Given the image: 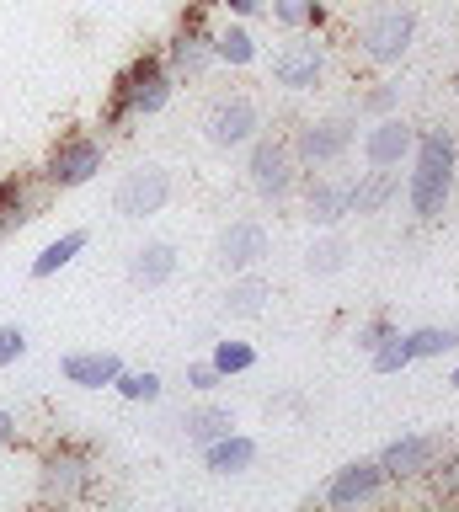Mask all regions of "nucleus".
<instances>
[{
  "label": "nucleus",
  "instance_id": "nucleus-1",
  "mask_svg": "<svg viewBox=\"0 0 459 512\" xmlns=\"http://www.w3.org/2000/svg\"><path fill=\"white\" fill-rule=\"evenodd\" d=\"M406 208H411V219H422V224H433L449 214V203H454V187H459V144L449 128H417V150H411L406 160Z\"/></svg>",
  "mask_w": 459,
  "mask_h": 512
},
{
  "label": "nucleus",
  "instance_id": "nucleus-2",
  "mask_svg": "<svg viewBox=\"0 0 459 512\" xmlns=\"http://www.w3.org/2000/svg\"><path fill=\"white\" fill-rule=\"evenodd\" d=\"M171 96H177V80H171L166 59L161 54H134L118 70V80H113L102 128H123V123H139V118H161V112L171 107Z\"/></svg>",
  "mask_w": 459,
  "mask_h": 512
},
{
  "label": "nucleus",
  "instance_id": "nucleus-3",
  "mask_svg": "<svg viewBox=\"0 0 459 512\" xmlns=\"http://www.w3.org/2000/svg\"><path fill=\"white\" fill-rule=\"evenodd\" d=\"M417 27H422V16L411 0H369V11L353 22V48L374 70H395L417 48Z\"/></svg>",
  "mask_w": 459,
  "mask_h": 512
},
{
  "label": "nucleus",
  "instance_id": "nucleus-4",
  "mask_svg": "<svg viewBox=\"0 0 459 512\" xmlns=\"http://www.w3.org/2000/svg\"><path fill=\"white\" fill-rule=\"evenodd\" d=\"M299 176H305V166L294 160L289 139L257 134L246 144V182H251V192H257L262 203H289L299 192Z\"/></svg>",
  "mask_w": 459,
  "mask_h": 512
},
{
  "label": "nucleus",
  "instance_id": "nucleus-5",
  "mask_svg": "<svg viewBox=\"0 0 459 512\" xmlns=\"http://www.w3.org/2000/svg\"><path fill=\"white\" fill-rule=\"evenodd\" d=\"M353 144H358V112H331V118L299 123L289 150L305 171H321V166H337V160L353 155Z\"/></svg>",
  "mask_w": 459,
  "mask_h": 512
},
{
  "label": "nucleus",
  "instance_id": "nucleus-6",
  "mask_svg": "<svg viewBox=\"0 0 459 512\" xmlns=\"http://www.w3.org/2000/svg\"><path fill=\"white\" fill-rule=\"evenodd\" d=\"M331 70V54H326V43L315 38V32H289L278 48H273V59H267V75H273V86L283 91H315L326 80Z\"/></svg>",
  "mask_w": 459,
  "mask_h": 512
},
{
  "label": "nucleus",
  "instance_id": "nucleus-7",
  "mask_svg": "<svg viewBox=\"0 0 459 512\" xmlns=\"http://www.w3.org/2000/svg\"><path fill=\"white\" fill-rule=\"evenodd\" d=\"M102 166H107V144L97 134H65L49 150V160H43V187L75 192V187H86Z\"/></svg>",
  "mask_w": 459,
  "mask_h": 512
},
{
  "label": "nucleus",
  "instance_id": "nucleus-8",
  "mask_svg": "<svg viewBox=\"0 0 459 512\" xmlns=\"http://www.w3.org/2000/svg\"><path fill=\"white\" fill-rule=\"evenodd\" d=\"M97 480V464H91L86 448H49L38 459V496L43 502H81Z\"/></svg>",
  "mask_w": 459,
  "mask_h": 512
},
{
  "label": "nucleus",
  "instance_id": "nucleus-9",
  "mask_svg": "<svg viewBox=\"0 0 459 512\" xmlns=\"http://www.w3.org/2000/svg\"><path fill=\"white\" fill-rule=\"evenodd\" d=\"M166 203H171V171L155 166V160L123 171L118 187H113V214H123V219H150V214H161Z\"/></svg>",
  "mask_w": 459,
  "mask_h": 512
},
{
  "label": "nucleus",
  "instance_id": "nucleus-10",
  "mask_svg": "<svg viewBox=\"0 0 459 512\" xmlns=\"http://www.w3.org/2000/svg\"><path fill=\"white\" fill-rule=\"evenodd\" d=\"M262 134V107L251 96H219V102L203 112V139L214 150H246L251 139Z\"/></svg>",
  "mask_w": 459,
  "mask_h": 512
},
{
  "label": "nucleus",
  "instance_id": "nucleus-11",
  "mask_svg": "<svg viewBox=\"0 0 459 512\" xmlns=\"http://www.w3.org/2000/svg\"><path fill=\"white\" fill-rule=\"evenodd\" d=\"M267 256H273V235H267V224L262 219H230L225 230H219L214 240V267L225 272H251V267H262Z\"/></svg>",
  "mask_w": 459,
  "mask_h": 512
},
{
  "label": "nucleus",
  "instance_id": "nucleus-12",
  "mask_svg": "<svg viewBox=\"0 0 459 512\" xmlns=\"http://www.w3.org/2000/svg\"><path fill=\"white\" fill-rule=\"evenodd\" d=\"M438 454H443L438 432H401V438H390L374 459H379V470H385V480H422L438 464Z\"/></svg>",
  "mask_w": 459,
  "mask_h": 512
},
{
  "label": "nucleus",
  "instance_id": "nucleus-13",
  "mask_svg": "<svg viewBox=\"0 0 459 512\" xmlns=\"http://www.w3.org/2000/svg\"><path fill=\"white\" fill-rule=\"evenodd\" d=\"M385 470H379V459H347L342 470H331L326 480V491H321V502L326 507H363V502H379L385 496Z\"/></svg>",
  "mask_w": 459,
  "mask_h": 512
},
{
  "label": "nucleus",
  "instance_id": "nucleus-14",
  "mask_svg": "<svg viewBox=\"0 0 459 512\" xmlns=\"http://www.w3.org/2000/svg\"><path fill=\"white\" fill-rule=\"evenodd\" d=\"M166 70H171V80H187V86H193V80H203L214 70V32L203 27V22H182L177 32H171V43H166Z\"/></svg>",
  "mask_w": 459,
  "mask_h": 512
},
{
  "label": "nucleus",
  "instance_id": "nucleus-15",
  "mask_svg": "<svg viewBox=\"0 0 459 512\" xmlns=\"http://www.w3.org/2000/svg\"><path fill=\"white\" fill-rule=\"evenodd\" d=\"M411 150H417V123H406L401 112L390 118H374L363 128V166H385V171H401Z\"/></svg>",
  "mask_w": 459,
  "mask_h": 512
},
{
  "label": "nucleus",
  "instance_id": "nucleus-16",
  "mask_svg": "<svg viewBox=\"0 0 459 512\" xmlns=\"http://www.w3.org/2000/svg\"><path fill=\"white\" fill-rule=\"evenodd\" d=\"M401 171H385V166H369V171H358L353 182H347V208H353L358 219H369V214H385V208L401 198Z\"/></svg>",
  "mask_w": 459,
  "mask_h": 512
},
{
  "label": "nucleus",
  "instance_id": "nucleus-17",
  "mask_svg": "<svg viewBox=\"0 0 459 512\" xmlns=\"http://www.w3.org/2000/svg\"><path fill=\"white\" fill-rule=\"evenodd\" d=\"M59 374H65V384H75V390H113V379L123 374V358L107 347L65 352V358H59Z\"/></svg>",
  "mask_w": 459,
  "mask_h": 512
},
{
  "label": "nucleus",
  "instance_id": "nucleus-18",
  "mask_svg": "<svg viewBox=\"0 0 459 512\" xmlns=\"http://www.w3.org/2000/svg\"><path fill=\"white\" fill-rule=\"evenodd\" d=\"M299 187H305V219H310V230H337L342 219H353V208H347V182L299 176Z\"/></svg>",
  "mask_w": 459,
  "mask_h": 512
},
{
  "label": "nucleus",
  "instance_id": "nucleus-19",
  "mask_svg": "<svg viewBox=\"0 0 459 512\" xmlns=\"http://www.w3.org/2000/svg\"><path fill=\"white\" fill-rule=\"evenodd\" d=\"M267 299H273V283L262 278V267H251V272H230L225 294H219V310L230 320H257L267 310Z\"/></svg>",
  "mask_w": 459,
  "mask_h": 512
},
{
  "label": "nucleus",
  "instance_id": "nucleus-20",
  "mask_svg": "<svg viewBox=\"0 0 459 512\" xmlns=\"http://www.w3.org/2000/svg\"><path fill=\"white\" fill-rule=\"evenodd\" d=\"M38 208H43V182H33V176H6L0 182V235L33 224Z\"/></svg>",
  "mask_w": 459,
  "mask_h": 512
},
{
  "label": "nucleus",
  "instance_id": "nucleus-21",
  "mask_svg": "<svg viewBox=\"0 0 459 512\" xmlns=\"http://www.w3.org/2000/svg\"><path fill=\"white\" fill-rule=\"evenodd\" d=\"M177 278V246L171 240H145L134 256H129V283L134 288H166Z\"/></svg>",
  "mask_w": 459,
  "mask_h": 512
},
{
  "label": "nucleus",
  "instance_id": "nucleus-22",
  "mask_svg": "<svg viewBox=\"0 0 459 512\" xmlns=\"http://www.w3.org/2000/svg\"><path fill=\"white\" fill-rule=\"evenodd\" d=\"M198 454H203V470L209 475H246L257 464V438L251 432H225V438H214Z\"/></svg>",
  "mask_w": 459,
  "mask_h": 512
},
{
  "label": "nucleus",
  "instance_id": "nucleus-23",
  "mask_svg": "<svg viewBox=\"0 0 459 512\" xmlns=\"http://www.w3.org/2000/svg\"><path fill=\"white\" fill-rule=\"evenodd\" d=\"M257 59H262V43L251 38V27L241 16H230L225 27H214V64H225V70H251Z\"/></svg>",
  "mask_w": 459,
  "mask_h": 512
},
{
  "label": "nucleus",
  "instance_id": "nucleus-24",
  "mask_svg": "<svg viewBox=\"0 0 459 512\" xmlns=\"http://www.w3.org/2000/svg\"><path fill=\"white\" fill-rule=\"evenodd\" d=\"M177 427L187 432V443H193V448H209L214 438L235 432V411H230V406H219V400H198V406H187V411H182V422H177Z\"/></svg>",
  "mask_w": 459,
  "mask_h": 512
},
{
  "label": "nucleus",
  "instance_id": "nucleus-25",
  "mask_svg": "<svg viewBox=\"0 0 459 512\" xmlns=\"http://www.w3.org/2000/svg\"><path fill=\"white\" fill-rule=\"evenodd\" d=\"M267 16L283 32H321L331 16V0H267Z\"/></svg>",
  "mask_w": 459,
  "mask_h": 512
},
{
  "label": "nucleus",
  "instance_id": "nucleus-26",
  "mask_svg": "<svg viewBox=\"0 0 459 512\" xmlns=\"http://www.w3.org/2000/svg\"><path fill=\"white\" fill-rule=\"evenodd\" d=\"M347 256H353V251H347V240L337 230H321L310 240V251H305V272H310V278H337V272L347 267Z\"/></svg>",
  "mask_w": 459,
  "mask_h": 512
},
{
  "label": "nucleus",
  "instance_id": "nucleus-27",
  "mask_svg": "<svg viewBox=\"0 0 459 512\" xmlns=\"http://www.w3.org/2000/svg\"><path fill=\"white\" fill-rule=\"evenodd\" d=\"M86 246H91V235H86V230H65L59 240H49V246L33 256V278H54V272H65Z\"/></svg>",
  "mask_w": 459,
  "mask_h": 512
},
{
  "label": "nucleus",
  "instance_id": "nucleus-28",
  "mask_svg": "<svg viewBox=\"0 0 459 512\" xmlns=\"http://www.w3.org/2000/svg\"><path fill=\"white\" fill-rule=\"evenodd\" d=\"M113 390L123 400H134V406H155V400L166 395V379L155 374V368H129V363H123V374L113 379Z\"/></svg>",
  "mask_w": 459,
  "mask_h": 512
},
{
  "label": "nucleus",
  "instance_id": "nucleus-29",
  "mask_svg": "<svg viewBox=\"0 0 459 512\" xmlns=\"http://www.w3.org/2000/svg\"><path fill=\"white\" fill-rule=\"evenodd\" d=\"M406 347H411V363L443 358V352L459 347V326H417V331H406Z\"/></svg>",
  "mask_w": 459,
  "mask_h": 512
},
{
  "label": "nucleus",
  "instance_id": "nucleus-30",
  "mask_svg": "<svg viewBox=\"0 0 459 512\" xmlns=\"http://www.w3.org/2000/svg\"><path fill=\"white\" fill-rule=\"evenodd\" d=\"M209 363L219 368V379L251 374V368H257V347H251V342H235V336H225V342H214V347H209Z\"/></svg>",
  "mask_w": 459,
  "mask_h": 512
},
{
  "label": "nucleus",
  "instance_id": "nucleus-31",
  "mask_svg": "<svg viewBox=\"0 0 459 512\" xmlns=\"http://www.w3.org/2000/svg\"><path fill=\"white\" fill-rule=\"evenodd\" d=\"M369 368H374V374H406V368H411V347H406V331L401 326H395L385 342L369 352Z\"/></svg>",
  "mask_w": 459,
  "mask_h": 512
},
{
  "label": "nucleus",
  "instance_id": "nucleus-32",
  "mask_svg": "<svg viewBox=\"0 0 459 512\" xmlns=\"http://www.w3.org/2000/svg\"><path fill=\"white\" fill-rule=\"evenodd\" d=\"M390 112H401V86L395 80H379L374 91L358 96V118H390Z\"/></svg>",
  "mask_w": 459,
  "mask_h": 512
},
{
  "label": "nucleus",
  "instance_id": "nucleus-33",
  "mask_svg": "<svg viewBox=\"0 0 459 512\" xmlns=\"http://www.w3.org/2000/svg\"><path fill=\"white\" fill-rule=\"evenodd\" d=\"M427 475H433V491L443 502H459V454H438V464Z\"/></svg>",
  "mask_w": 459,
  "mask_h": 512
},
{
  "label": "nucleus",
  "instance_id": "nucleus-34",
  "mask_svg": "<svg viewBox=\"0 0 459 512\" xmlns=\"http://www.w3.org/2000/svg\"><path fill=\"white\" fill-rule=\"evenodd\" d=\"M390 331H395V320H390V315H369V320L358 326V336H353V342H358V352H363V358H369V352H374L379 342H385Z\"/></svg>",
  "mask_w": 459,
  "mask_h": 512
},
{
  "label": "nucleus",
  "instance_id": "nucleus-35",
  "mask_svg": "<svg viewBox=\"0 0 459 512\" xmlns=\"http://www.w3.org/2000/svg\"><path fill=\"white\" fill-rule=\"evenodd\" d=\"M219 384H225V379H219V368H214L209 358H203V363H187V390H193V395H214Z\"/></svg>",
  "mask_w": 459,
  "mask_h": 512
},
{
  "label": "nucleus",
  "instance_id": "nucleus-36",
  "mask_svg": "<svg viewBox=\"0 0 459 512\" xmlns=\"http://www.w3.org/2000/svg\"><path fill=\"white\" fill-rule=\"evenodd\" d=\"M22 358H27V331L22 326H0V368H11Z\"/></svg>",
  "mask_w": 459,
  "mask_h": 512
},
{
  "label": "nucleus",
  "instance_id": "nucleus-37",
  "mask_svg": "<svg viewBox=\"0 0 459 512\" xmlns=\"http://www.w3.org/2000/svg\"><path fill=\"white\" fill-rule=\"evenodd\" d=\"M230 16H241V22H251V16H262L267 11V0H219Z\"/></svg>",
  "mask_w": 459,
  "mask_h": 512
},
{
  "label": "nucleus",
  "instance_id": "nucleus-38",
  "mask_svg": "<svg viewBox=\"0 0 459 512\" xmlns=\"http://www.w3.org/2000/svg\"><path fill=\"white\" fill-rule=\"evenodd\" d=\"M11 443H17V411L0 406V448H11Z\"/></svg>",
  "mask_w": 459,
  "mask_h": 512
},
{
  "label": "nucleus",
  "instance_id": "nucleus-39",
  "mask_svg": "<svg viewBox=\"0 0 459 512\" xmlns=\"http://www.w3.org/2000/svg\"><path fill=\"white\" fill-rule=\"evenodd\" d=\"M449 384H454V390H459V363H454V374H449Z\"/></svg>",
  "mask_w": 459,
  "mask_h": 512
}]
</instances>
